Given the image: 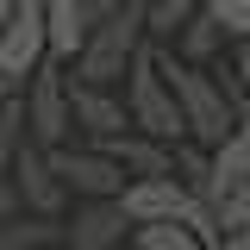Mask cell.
I'll use <instances>...</instances> for the list:
<instances>
[{
  "label": "cell",
  "instance_id": "6da1fadb",
  "mask_svg": "<svg viewBox=\"0 0 250 250\" xmlns=\"http://www.w3.org/2000/svg\"><path fill=\"white\" fill-rule=\"evenodd\" d=\"M150 0H125L113 6L100 25H94L88 50L69 62V75L75 82H88V88H125V75H131V62L150 50Z\"/></svg>",
  "mask_w": 250,
  "mask_h": 250
},
{
  "label": "cell",
  "instance_id": "7a4b0ae2",
  "mask_svg": "<svg viewBox=\"0 0 250 250\" xmlns=\"http://www.w3.org/2000/svg\"><path fill=\"white\" fill-rule=\"evenodd\" d=\"M163 75H169V88L182 100V119H188V144H200V150H219L238 125H244V106L225 94L219 82V69H200V62H182L175 50H163Z\"/></svg>",
  "mask_w": 250,
  "mask_h": 250
},
{
  "label": "cell",
  "instance_id": "3957f363",
  "mask_svg": "<svg viewBox=\"0 0 250 250\" xmlns=\"http://www.w3.org/2000/svg\"><path fill=\"white\" fill-rule=\"evenodd\" d=\"M125 106H131V131H144V138H163V144H188V119H182V100L169 88V75H163V44H150L144 57L131 62V75H125Z\"/></svg>",
  "mask_w": 250,
  "mask_h": 250
},
{
  "label": "cell",
  "instance_id": "277c9868",
  "mask_svg": "<svg viewBox=\"0 0 250 250\" xmlns=\"http://www.w3.org/2000/svg\"><path fill=\"white\" fill-rule=\"evenodd\" d=\"M25 125H31V144H38V150H69V144H82L75 106H69V69H62V62H44V69H38V82H31V94H25Z\"/></svg>",
  "mask_w": 250,
  "mask_h": 250
},
{
  "label": "cell",
  "instance_id": "5b68a950",
  "mask_svg": "<svg viewBox=\"0 0 250 250\" xmlns=\"http://www.w3.org/2000/svg\"><path fill=\"white\" fill-rule=\"evenodd\" d=\"M50 156H57V175L75 200H119L131 188L125 163L113 150H100V144H69V150H50Z\"/></svg>",
  "mask_w": 250,
  "mask_h": 250
},
{
  "label": "cell",
  "instance_id": "8992f818",
  "mask_svg": "<svg viewBox=\"0 0 250 250\" xmlns=\"http://www.w3.org/2000/svg\"><path fill=\"white\" fill-rule=\"evenodd\" d=\"M138 225L125 200H75L62 219V250H131Z\"/></svg>",
  "mask_w": 250,
  "mask_h": 250
},
{
  "label": "cell",
  "instance_id": "52a82bcc",
  "mask_svg": "<svg viewBox=\"0 0 250 250\" xmlns=\"http://www.w3.org/2000/svg\"><path fill=\"white\" fill-rule=\"evenodd\" d=\"M50 57V25H44V0H13V19L0 31V69H13V75H25L38 82V69Z\"/></svg>",
  "mask_w": 250,
  "mask_h": 250
},
{
  "label": "cell",
  "instance_id": "ba28073f",
  "mask_svg": "<svg viewBox=\"0 0 250 250\" xmlns=\"http://www.w3.org/2000/svg\"><path fill=\"white\" fill-rule=\"evenodd\" d=\"M13 188H19L25 213H38V219H69V200H75V194L62 188L57 156H50V150L25 144V150H19V163H13Z\"/></svg>",
  "mask_w": 250,
  "mask_h": 250
},
{
  "label": "cell",
  "instance_id": "9c48e42d",
  "mask_svg": "<svg viewBox=\"0 0 250 250\" xmlns=\"http://www.w3.org/2000/svg\"><path fill=\"white\" fill-rule=\"evenodd\" d=\"M69 106H75V131H82V144H113V138L131 131V106H125L119 88H88V82L69 75Z\"/></svg>",
  "mask_w": 250,
  "mask_h": 250
},
{
  "label": "cell",
  "instance_id": "30bf717a",
  "mask_svg": "<svg viewBox=\"0 0 250 250\" xmlns=\"http://www.w3.org/2000/svg\"><path fill=\"white\" fill-rule=\"evenodd\" d=\"M106 13L94 6V0H44V25H50V57L69 69V62L88 50L94 25H100Z\"/></svg>",
  "mask_w": 250,
  "mask_h": 250
},
{
  "label": "cell",
  "instance_id": "8fae6325",
  "mask_svg": "<svg viewBox=\"0 0 250 250\" xmlns=\"http://www.w3.org/2000/svg\"><path fill=\"white\" fill-rule=\"evenodd\" d=\"M100 150H113L125 163V175L144 182V175H175V150H182V144H163V138H144V131H125V138L100 144Z\"/></svg>",
  "mask_w": 250,
  "mask_h": 250
},
{
  "label": "cell",
  "instance_id": "7c38bea8",
  "mask_svg": "<svg viewBox=\"0 0 250 250\" xmlns=\"http://www.w3.org/2000/svg\"><path fill=\"white\" fill-rule=\"evenodd\" d=\"M244 182H250V106H244V125L213 150V188H207V200L219 207L231 188H244Z\"/></svg>",
  "mask_w": 250,
  "mask_h": 250
},
{
  "label": "cell",
  "instance_id": "4fadbf2b",
  "mask_svg": "<svg viewBox=\"0 0 250 250\" xmlns=\"http://www.w3.org/2000/svg\"><path fill=\"white\" fill-rule=\"evenodd\" d=\"M163 50H175L182 62H200V69H213V62L231 50V38H225V25H219L213 13L200 6V13H194V19L182 25V38H175V44H163Z\"/></svg>",
  "mask_w": 250,
  "mask_h": 250
},
{
  "label": "cell",
  "instance_id": "5bb4252c",
  "mask_svg": "<svg viewBox=\"0 0 250 250\" xmlns=\"http://www.w3.org/2000/svg\"><path fill=\"white\" fill-rule=\"evenodd\" d=\"M0 250H62V219H13L6 231H0Z\"/></svg>",
  "mask_w": 250,
  "mask_h": 250
},
{
  "label": "cell",
  "instance_id": "9a60e30c",
  "mask_svg": "<svg viewBox=\"0 0 250 250\" xmlns=\"http://www.w3.org/2000/svg\"><path fill=\"white\" fill-rule=\"evenodd\" d=\"M31 144V125H25V100H6L0 106V182H13V163Z\"/></svg>",
  "mask_w": 250,
  "mask_h": 250
},
{
  "label": "cell",
  "instance_id": "2e32d148",
  "mask_svg": "<svg viewBox=\"0 0 250 250\" xmlns=\"http://www.w3.org/2000/svg\"><path fill=\"white\" fill-rule=\"evenodd\" d=\"M200 6H207V0H150V38L156 44H175L182 25L200 13Z\"/></svg>",
  "mask_w": 250,
  "mask_h": 250
},
{
  "label": "cell",
  "instance_id": "e0dca14e",
  "mask_svg": "<svg viewBox=\"0 0 250 250\" xmlns=\"http://www.w3.org/2000/svg\"><path fill=\"white\" fill-rule=\"evenodd\" d=\"M131 244H138V250H213L194 225H138Z\"/></svg>",
  "mask_w": 250,
  "mask_h": 250
},
{
  "label": "cell",
  "instance_id": "ac0fdd59",
  "mask_svg": "<svg viewBox=\"0 0 250 250\" xmlns=\"http://www.w3.org/2000/svg\"><path fill=\"white\" fill-rule=\"evenodd\" d=\"M219 82H225V94H231L238 106H250V38H238V44L219 57Z\"/></svg>",
  "mask_w": 250,
  "mask_h": 250
},
{
  "label": "cell",
  "instance_id": "d6986e66",
  "mask_svg": "<svg viewBox=\"0 0 250 250\" xmlns=\"http://www.w3.org/2000/svg\"><path fill=\"white\" fill-rule=\"evenodd\" d=\"M213 213H219V238H231V231H250V182H244V188H231V194L219 200Z\"/></svg>",
  "mask_w": 250,
  "mask_h": 250
},
{
  "label": "cell",
  "instance_id": "ffe728a7",
  "mask_svg": "<svg viewBox=\"0 0 250 250\" xmlns=\"http://www.w3.org/2000/svg\"><path fill=\"white\" fill-rule=\"evenodd\" d=\"M207 13L225 25V38H231V44H238V38H250V0H207Z\"/></svg>",
  "mask_w": 250,
  "mask_h": 250
},
{
  "label": "cell",
  "instance_id": "44dd1931",
  "mask_svg": "<svg viewBox=\"0 0 250 250\" xmlns=\"http://www.w3.org/2000/svg\"><path fill=\"white\" fill-rule=\"evenodd\" d=\"M13 219H25V200H19V188H13V182H0V231H6Z\"/></svg>",
  "mask_w": 250,
  "mask_h": 250
},
{
  "label": "cell",
  "instance_id": "7402d4cb",
  "mask_svg": "<svg viewBox=\"0 0 250 250\" xmlns=\"http://www.w3.org/2000/svg\"><path fill=\"white\" fill-rule=\"evenodd\" d=\"M213 250H250V231H231V238H219Z\"/></svg>",
  "mask_w": 250,
  "mask_h": 250
},
{
  "label": "cell",
  "instance_id": "603a6c76",
  "mask_svg": "<svg viewBox=\"0 0 250 250\" xmlns=\"http://www.w3.org/2000/svg\"><path fill=\"white\" fill-rule=\"evenodd\" d=\"M131 250H138V244H131Z\"/></svg>",
  "mask_w": 250,
  "mask_h": 250
}]
</instances>
